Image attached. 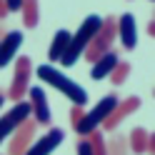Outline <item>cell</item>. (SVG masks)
Segmentation results:
<instances>
[{
  "label": "cell",
  "instance_id": "obj_1",
  "mask_svg": "<svg viewBox=\"0 0 155 155\" xmlns=\"http://www.w3.org/2000/svg\"><path fill=\"white\" fill-rule=\"evenodd\" d=\"M103 20H105V18H100V15H88V18H85V20L80 23L78 33L70 38V45H68V50H65L63 60H60V65H63V68L75 65V63H78V58H80V55H85L88 45L93 43V38L100 33Z\"/></svg>",
  "mask_w": 155,
  "mask_h": 155
},
{
  "label": "cell",
  "instance_id": "obj_2",
  "mask_svg": "<svg viewBox=\"0 0 155 155\" xmlns=\"http://www.w3.org/2000/svg\"><path fill=\"white\" fill-rule=\"evenodd\" d=\"M38 78H40L43 83L53 85L55 90H60L73 105H80V108H83V105L88 103V90H85L80 83L70 80L65 73H60L55 65H50V63H48V65H40V68H38Z\"/></svg>",
  "mask_w": 155,
  "mask_h": 155
},
{
  "label": "cell",
  "instance_id": "obj_3",
  "mask_svg": "<svg viewBox=\"0 0 155 155\" xmlns=\"http://www.w3.org/2000/svg\"><path fill=\"white\" fill-rule=\"evenodd\" d=\"M118 103H120V98H118V95H113V93L103 95V98H100V103L95 105L93 110H88V113L83 115V120L78 123L75 133L80 135V138H88V135H90L93 130L103 128V123L110 118V113H113L115 108H118Z\"/></svg>",
  "mask_w": 155,
  "mask_h": 155
},
{
  "label": "cell",
  "instance_id": "obj_4",
  "mask_svg": "<svg viewBox=\"0 0 155 155\" xmlns=\"http://www.w3.org/2000/svg\"><path fill=\"white\" fill-rule=\"evenodd\" d=\"M115 38H118V20H115V18H105L100 33L93 38V43L88 45V50H85V58H88L90 63L100 60V58L108 53V50H113Z\"/></svg>",
  "mask_w": 155,
  "mask_h": 155
},
{
  "label": "cell",
  "instance_id": "obj_5",
  "mask_svg": "<svg viewBox=\"0 0 155 155\" xmlns=\"http://www.w3.org/2000/svg\"><path fill=\"white\" fill-rule=\"evenodd\" d=\"M28 118H33V108H30V103H28V100L15 103L5 115H0V143H5Z\"/></svg>",
  "mask_w": 155,
  "mask_h": 155
},
{
  "label": "cell",
  "instance_id": "obj_6",
  "mask_svg": "<svg viewBox=\"0 0 155 155\" xmlns=\"http://www.w3.org/2000/svg\"><path fill=\"white\" fill-rule=\"evenodd\" d=\"M30 75H33V63H30V58L20 55V58L15 60V75H13L10 88H8V98L15 100V103H20V100L25 98V93L30 90Z\"/></svg>",
  "mask_w": 155,
  "mask_h": 155
},
{
  "label": "cell",
  "instance_id": "obj_7",
  "mask_svg": "<svg viewBox=\"0 0 155 155\" xmlns=\"http://www.w3.org/2000/svg\"><path fill=\"white\" fill-rule=\"evenodd\" d=\"M35 130H38V123L33 118H28L20 128H18L10 135V145H8V153L10 155H23L30 145L35 143Z\"/></svg>",
  "mask_w": 155,
  "mask_h": 155
},
{
  "label": "cell",
  "instance_id": "obj_8",
  "mask_svg": "<svg viewBox=\"0 0 155 155\" xmlns=\"http://www.w3.org/2000/svg\"><path fill=\"white\" fill-rule=\"evenodd\" d=\"M28 103H30L33 108V120L38 125H50V105H48V95L40 85H33L30 90H28Z\"/></svg>",
  "mask_w": 155,
  "mask_h": 155
},
{
  "label": "cell",
  "instance_id": "obj_9",
  "mask_svg": "<svg viewBox=\"0 0 155 155\" xmlns=\"http://www.w3.org/2000/svg\"><path fill=\"white\" fill-rule=\"evenodd\" d=\"M63 138H65V133H63L60 128H50L45 135L35 138V143H33L23 155H50V153L58 148V145L63 143Z\"/></svg>",
  "mask_w": 155,
  "mask_h": 155
},
{
  "label": "cell",
  "instance_id": "obj_10",
  "mask_svg": "<svg viewBox=\"0 0 155 155\" xmlns=\"http://www.w3.org/2000/svg\"><path fill=\"white\" fill-rule=\"evenodd\" d=\"M118 38L125 50H135V45H138V25H135L133 13H123L118 18Z\"/></svg>",
  "mask_w": 155,
  "mask_h": 155
},
{
  "label": "cell",
  "instance_id": "obj_11",
  "mask_svg": "<svg viewBox=\"0 0 155 155\" xmlns=\"http://www.w3.org/2000/svg\"><path fill=\"white\" fill-rule=\"evenodd\" d=\"M138 108H140V98H135V95H133V98H123L118 103V108L110 113V118L103 123V130H115L125 118H128V115H133Z\"/></svg>",
  "mask_w": 155,
  "mask_h": 155
},
{
  "label": "cell",
  "instance_id": "obj_12",
  "mask_svg": "<svg viewBox=\"0 0 155 155\" xmlns=\"http://www.w3.org/2000/svg\"><path fill=\"white\" fill-rule=\"evenodd\" d=\"M20 45H23V33L20 30H10V33H5V38H0V68L13 63V58L18 55Z\"/></svg>",
  "mask_w": 155,
  "mask_h": 155
},
{
  "label": "cell",
  "instance_id": "obj_13",
  "mask_svg": "<svg viewBox=\"0 0 155 155\" xmlns=\"http://www.w3.org/2000/svg\"><path fill=\"white\" fill-rule=\"evenodd\" d=\"M120 63V55L115 50H108L100 60H95L93 68H90V78L93 80H103V78H110V73L115 70V65Z\"/></svg>",
  "mask_w": 155,
  "mask_h": 155
},
{
  "label": "cell",
  "instance_id": "obj_14",
  "mask_svg": "<svg viewBox=\"0 0 155 155\" xmlns=\"http://www.w3.org/2000/svg\"><path fill=\"white\" fill-rule=\"evenodd\" d=\"M70 38H73V33L63 30V28L53 35V43H50V48H48L50 65H55V63H60V60H63V55H65V50H68V45H70Z\"/></svg>",
  "mask_w": 155,
  "mask_h": 155
},
{
  "label": "cell",
  "instance_id": "obj_15",
  "mask_svg": "<svg viewBox=\"0 0 155 155\" xmlns=\"http://www.w3.org/2000/svg\"><path fill=\"white\" fill-rule=\"evenodd\" d=\"M20 15H23V25L25 28H35L40 23V3H38V0H23Z\"/></svg>",
  "mask_w": 155,
  "mask_h": 155
},
{
  "label": "cell",
  "instance_id": "obj_16",
  "mask_svg": "<svg viewBox=\"0 0 155 155\" xmlns=\"http://www.w3.org/2000/svg\"><path fill=\"white\" fill-rule=\"evenodd\" d=\"M148 138H150V133L145 130V128H133L130 130V150L135 155L148 153Z\"/></svg>",
  "mask_w": 155,
  "mask_h": 155
},
{
  "label": "cell",
  "instance_id": "obj_17",
  "mask_svg": "<svg viewBox=\"0 0 155 155\" xmlns=\"http://www.w3.org/2000/svg\"><path fill=\"white\" fill-rule=\"evenodd\" d=\"M130 70H133V65L128 63V60H120L118 65H115V70L110 73V83L118 88V85H123L125 80H128V75H130Z\"/></svg>",
  "mask_w": 155,
  "mask_h": 155
},
{
  "label": "cell",
  "instance_id": "obj_18",
  "mask_svg": "<svg viewBox=\"0 0 155 155\" xmlns=\"http://www.w3.org/2000/svg\"><path fill=\"white\" fill-rule=\"evenodd\" d=\"M88 140H90V145H93V153H95V155H110V153H108V145H105V140H103L100 128L93 130V133L88 135Z\"/></svg>",
  "mask_w": 155,
  "mask_h": 155
},
{
  "label": "cell",
  "instance_id": "obj_19",
  "mask_svg": "<svg viewBox=\"0 0 155 155\" xmlns=\"http://www.w3.org/2000/svg\"><path fill=\"white\" fill-rule=\"evenodd\" d=\"M75 150H78V155H95V153H93V145H90L88 138H80V140H78Z\"/></svg>",
  "mask_w": 155,
  "mask_h": 155
},
{
  "label": "cell",
  "instance_id": "obj_20",
  "mask_svg": "<svg viewBox=\"0 0 155 155\" xmlns=\"http://www.w3.org/2000/svg\"><path fill=\"white\" fill-rule=\"evenodd\" d=\"M83 115H85V110L80 108V105H73V108H70V123H73V130L78 128V123L83 120Z\"/></svg>",
  "mask_w": 155,
  "mask_h": 155
},
{
  "label": "cell",
  "instance_id": "obj_21",
  "mask_svg": "<svg viewBox=\"0 0 155 155\" xmlns=\"http://www.w3.org/2000/svg\"><path fill=\"white\" fill-rule=\"evenodd\" d=\"M8 8H10V13H20V8H23V0H5Z\"/></svg>",
  "mask_w": 155,
  "mask_h": 155
},
{
  "label": "cell",
  "instance_id": "obj_22",
  "mask_svg": "<svg viewBox=\"0 0 155 155\" xmlns=\"http://www.w3.org/2000/svg\"><path fill=\"white\" fill-rule=\"evenodd\" d=\"M8 15H10V8H8L5 0H0V20H3V18H8Z\"/></svg>",
  "mask_w": 155,
  "mask_h": 155
},
{
  "label": "cell",
  "instance_id": "obj_23",
  "mask_svg": "<svg viewBox=\"0 0 155 155\" xmlns=\"http://www.w3.org/2000/svg\"><path fill=\"white\" fill-rule=\"evenodd\" d=\"M148 153L155 155V133H150V138H148Z\"/></svg>",
  "mask_w": 155,
  "mask_h": 155
},
{
  "label": "cell",
  "instance_id": "obj_24",
  "mask_svg": "<svg viewBox=\"0 0 155 155\" xmlns=\"http://www.w3.org/2000/svg\"><path fill=\"white\" fill-rule=\"evenodd\" d=\"M148 33H150V38H155V20L148 23Z\"/></svg>",
  "mask_w": 155,
  "mask_h": 155
},
{
  "label": "cell",
  "instance_id": "obj_25",
  "mask_svg": "<svg viewBox=\"0 0 155 155\" xmlns=\"http://www.w3.org/2000/svg\"><path fill=\"white\" fill-rule=\"evenodd\" d=\"M3 105H5V93L0 90V110H3Z\"/></svg>",
  "mask_w": 155,
  "mask_h": 155
},
{
  "label": "cell",
  "instance_id": "obj_26",
  "mask_svg": "<svg viewBox=\"0 0 155 155\" xmlns=\"http://www.w3.org/2000/svg\"><path fill=\"white\" fill-rule=\"evenodd\" d=\"M153 95H155V90H153Z\"/></svg>",
  "mask_w": 155,
  "mask_h": 155
},
{
  "label": "cell",
  "instance_id": "obj_27",
  "mask_svg": "<svg viewBox=\"0 0 155 155\" xmlns=\"http://www.w3.org/2000/svg\"><path fill=\"white\" fill-rule=\"evenodd\" d=\"M153 3H155V0H153Z\"/></svg>",
  "mask_w": 155,
  "mask_h": 155
}]
</instances>
